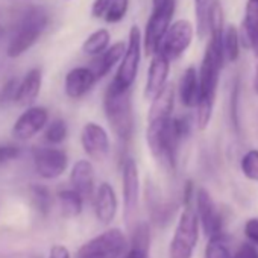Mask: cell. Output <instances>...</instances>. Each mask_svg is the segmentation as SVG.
Wrapping results in <instances>:
<instances>
[{
    "label": "cell",
    "mask_w": 258,
    "mask_h": 258,
    "mask_svg": "<svg viewBox=\"0 0 258 258\" xmlns=\"http://www.w3.org/2000/svg\"><path fill=\"white\" fill-rule=\"evenodd\" d=\"M191 133V121L187 115L172 117L164 121L148 123L146 142L155 161L169 173L178 167L181 143Z\"/></svg>",
    "instance_id": "obj_1"
},
{
    "label": "cell",
    "mask_w": 258,
    "mask_h": 258,
    "mask_svg": "<svg viewBox=\"0 0 258 258\" xmlns=\"http://www.w3.org/2000/svg\"><path fill=\"white\" fill-rule=\"evenodd\" d=\"M223 62L225 56L222 50V38L210 37L199 69L201 99L196 106V126L201 131H205L213 117Z\"/></svg>",
    "instance_id": "obj_2"
},
{
    "label": "cell",
    "mask_w": 258,
    "mask_h": 258,
    "mask_svg": "<svg viewBox=\"0 0 258 258\" xmlns=\"http://www.w3.org/2000/svg\"><path fill=\"white\" fill-rule=\"evenodd\" d=\"M103 112L109 127L120 142L126 143L133 139L136 118L131 91H117L108 85L103 96Z\"/></svg>",
    "instance_id": "obj_3"
},
{
    "label": "cell",
    "mask_w": 258,
    "mask_h": 258,
    "mask_svg": "<svg viewBox=\"0 0 258 258\" xmlns=\"http://www.w3.org/2000/svg\"><path fill=\"white\" fill-rule=\"evenodd\" d=\"M49 25V16L46 10L40 7L29 8L22 20L19 22V26L8 44V56L10 58H19L23 53H26L43 35Z\"/></svg>",
    "instance_id": "obj_4"
},
{
    "label": "cell",
    "mask_w": 258,
    "mask_h": 258,
    "mask_svg": "<svg viewBox=\"0 0 258 258\" xmlns=\"http://www.w3.org/2000/svg\"><path fill=\"white\" fill-rule=\"evenodd\" d=\"M142 52H143V37L140 28L134 25L131 31H129L126 52L120 61L117 73L109 82L112 88H115L117 91H131V87L137 79V73L142 61Z\"/></svg>",
    "instance_id": "obj_5"
},
{
    "label": "cell",
    "mask_w": 258,
    "mask_h": 258,
    "mask_svg": "<svg viewBox=\"0 0 258 258\" xmlns=\"http://www.w3.org/2000/svg\"><path fill=\"white\" fill-rule=\"evenodd\" d=\"M199 226L196 211L184 208L169 244V258H193L199 240Z\"/></svg>",
    "instance_id": "obj_6"
},
{
    "label": "cell",
    "mask_w": 258,
    "mask_h": 258,
    "mask_svg": "<svg viewBox=\"0 0 258 258\" xmlns=\"http://www.w3.org/2000/svg\"><path fill=\"white\" fill-rule=\"evenodd\" d=\"M127 247V238L118 228H111L85 241L78 258H120Z\"/></svg>",
    "instance_id": "obj_7"
},
{
    "label": "cell",
    "mask_w": 258,
    "mask_h": 258,
    "mask_svg": "<svg viewBox=\"0 0 258 258\" xmlns=\"http://www.w3.org/2000/svg\"><path fill=\"white\" fill-rule=\"evenodd\" d=\"M176 0L170 2L167 7L161 10H152V14L148 20L145 37H143V50L146 55L154 56L161 46L164 35L167 34L169 28L172 26V19L175 16Z\"/></svg>",
    "instance_id": "obj_8"
},
{
    "label": "cell",
    "mask_w": 258,
    "mask_h": 258,
    "mask_svg": "<svg viewBox=\"0 0 258 258\" xmlns=\"http://www.w3.org/2000/svg\"><path fill=\"white\" fill-rule=\"evenodd\" d=\"M121 191H123V214L126 222L136 216L140 199V173L136 160L126 157L121 164Z\"/></svg>",
    "instance_id": "obj_9"
},
{
    "label": "cell",
    "mask_w": 258,
    "mask_h": 258,
    "mask_svg": "<svg viewBox=\"0 0 258 258\" xmlns=\"http://www.w3.org/2000/svg\"><path fill=\"white\" fill-rule=\"evenodd\" d=\"M195 204H196V216L199 219V225L205 232V235L210 238L220 234L223 228L222 214L207 188L199 187L196 190Z\"/></svg>",
    "instance_id": "obj_10"
},
{
    "label": "cell",
    "mask_w": 258,
    "mask_h": 258,
    "mask_svg": "<svg viewBox=\"0 0 258 258\" xmlns=\"http://www.w3.org/2000/svg\"><path fill=\"white\" fill-rule=\"evenodd\" d=\"M195 35L193 25L188 20H178L172 23L167 34L164 35L160 50L163 55H166L170 61L179 58L191 44Z\"/></svg>",
    "instance_id": "obj_11"
},
{
    "label": "cell",
    "mask_w": 258,
    "mask_h": 258,
    "mask_svg": "<svg viewBox=\"0 0 258 258\" xmlns=\"http://www.w3.org/2000/svg\"><path fill=\"white\" fill-rule=\"evenodd\" d=\"M35 172L44 179L59 178L69 167V155L58 148H37L34 151Z\"/></svg>",
    "instance_id": "obj_12"
},
{
    "label": "cell",
    "mask_w": 258,
    "mask_h": 258,
    "mask_svg": "<svg viewBox=\"0 0 258 258\" xmlns=\"http://www.w3.org/2000/svg\"><path fill=\"white\" fill-rule=\"evenodd\" d=\"M81 145L85 155L93 161H103L109 155V137L105 127L96 121H87L81 131Z\"/></svg>",
    "instance_id": "obj_13"
},
{
    "label": "cell",
    "mask_w": 258,
    "mask_h": 258,
    "mask_svg": "<svg viewBox=\"0 0 258 258\" xmlns=\"http://www.w3.org/2000/svg\"><path fill=\"white\" fill-rule=\"evenodd\" d=\"M49 121V112L43 106H31L28 108L14 123L13 136L19 140L28 142L34 139Z\"/></svg>",
    "instance_id": "obj_14"
},
{
    "label": "cell",
    "mask_w": 258,
    "mask_h": 258,
    "mask_svg": "<svg viewBox=\"0 0 258 258\" xmlns=\"http://www.w3.org/2000/svg\"><path fill=\"white\" fill-rule=\"evenodd\" d=\"M93 210L96 219L102 225H109L118 210V199L109 182H100L93 198Z\"/></svg>",
    "instance_id": "obj_15"
},
{
    "label": "cell",
    "mask_w": 258,
    "mask_h": 258,
    "mask_svg": "<svg viewBox=\"0 0 258 258\" xmlns=\"http://www.w3.org/2000/svg\"><path fill=\"white\" fill-rule=\"evenodd\" d=\"M169 72H170V59L163 55L161 52H157L152 59L148 70V79L145 85V99L152 100L169 82Z\"/></svg>",
    "instance_id": "obj_16"
},
{
    "label": "cell",
    "mask_w": 258,
    "mask_h": 258,
    "mask_svg": "<svg viewBox=\"0 0 258 258\" xmlns=\"http://www.w3.org/2000/svg\"><path fill=\"white\" fill-rule=\"evenodd\" d=\"M96 82L97 78L90 67H75L64 79V91L70 99L78 100L88 94Z\"/></svg>",
    "instance_id": "obj_17"
},
{
    "label": "cell",
    "mask_w": 258,
    "mask_h": 258,
    "mask_svg": "<svg viewBox=\"0 0 258 258\" xmlns=\"http://www.w3.org/2000/svg\"><path fill=\"white\" fill-rule=\"evenodd\" d=\"M72 188L76 190L84 199H93L96 193L94 167L88 160H79L73 164L70 172Z\"/></svg>",
    "instance_id": "obj_18"
},
{
    "label": "cell",
    "mask_w": 258,
    "mask_h": 258,
    "mask_svg": "<svg viewBox=\"0 0 258 258\" xmlns=\"http://www.w3.org/2000/svg\"><path fill=\"white\" fill-rule=\"evenodd\" d=\"M175 97H176V88L173 84L169 82L151 100V108L148 112V123L164 121V120L172 118V112L175 108Z\"/></svg>",
    "instance_id": "obj_19"
},
{
    "label": "cell",
    "mask_w": 258,
    "mask_h": 258,
    "mask_svg": "<svg viewBox=\"0 0 258 258\" xmlns=\"http://www.w3.org/2000/svg\"><path fill=\"white\" fill-rule=\"evenodd\" d=\"M178 97L179 102L185 108H196L201 99V82H199V72L190 66L184 70L179 85H178Z\"/></svg>",
    "instance_id": "obj_20"
},
{
    "label": "cell",
    "mask_w": 258,
    "mask_h": 258,
    "mask_svg": "<svg viewBox=\"0 0 258 258\" xmlns=\"http://www.w3.org/2000/svg\"><path fill=\"white\" fill-rule=\"evenodd\" d=\"M41 82H43V72L41 69L35 67V69H31L25 78L22 79V82L19 84V88H17V94H16V99L14 102L22 105V106H29L32 105L38 94H40V90H41Z\"/></svg>",
    "instance_id": "obj_21"
},
{
    "label": "cell",
    "mask_w": 258,
    "mask_h": 258,
    "mask_svg": "<svg viewBox=\"0 0 258 258\" xmlns=\"http://www.w3.org/2000/svg\"><path fill=\"white\" fill-rule=\"evenodd\" d=\"M241 41L258 56V0H247L246 4Z\"/></svg>",
    "instance_id": "obj_22"
},
{
    "label": "cell",
    "mask_w": 258,
    "mask_h": 258,
    "mask_svg": "<svg viewBox=\"0 0 258 258\" xmlns=\"http://www.w3.org/2000/svg\"><path fill=\"white\" fill-rule=\"evenodd\" d=\"M124 52H126V44L123 41H117V43L111 44L102 55H99V56L94 58V61H93V64H91L90 69L94 72L97 81L102 79V78H105L112 70V67L117 62L121 61Z\"/></svg>",
    "instance_id": "obj_23"
},
{
    "label": "cell",
    "mask_w": 258,
    "mask_h": 258,
    "mask_svg": "<svg viewBox=\"0 0 258 258\" xmlns=\"http://www.w3.org/2000/svg\"><path fill=\"white\" fill-rule=\"evenodd\" d=\"M149 244H151V232L146 223H139L133 234L131 247L123 258H149Z\"/></svg>",
    "instance_id": "obj_24"
},
{
    "label": "cell",
    "mask_w": 258,
    "mask_h": 258,
    "mask_svg": "<svg viewBox=\"0 0 258 258\" xmlns=\"http://www.w3.org/2000/svg\"><path fill=\"white\" fill-rule=\"evenodd\" d=\"M84 198L73 188H64L58 193V202L61 213L66 219H75L82 214Z\"/></svg>",
    "instance_id": "obj_25"
},
{
    "label": "cell",
    "mask_w": 258,
    "mask_h": 258,
    "mask_svg": "<svg viewBox=\"0 0 258 258\" xmlns=\"http://www.w3.org/2000/svg\"><path fill=\"white\" fill-rule=\"evenodd\" d=\"M240 44H241V37H240L237 28L232 25L226 26L223 31V35H222V50H223L225 61L235 62L238 59Z\"/></svg>",
    "instance_id": "obj_26"
},
{
    "label": "cell",
    "mask_w": 258,
    "mask_h": 258,
    "mask_svg": "<svg viewBox=\"0 0 258 258\" xmlns=\"http://www.w3.org/2000/svg\"><path fill=\"white\" fill-rule=\"evenodd\" d=\"M111 35L106 29H97L82 44V52L90 56H99L109 47Z\"/></svg>",
    "instance_id": "obj_27"
},
{
    "label": "cell",
    "mask_w": 258,
    "mask_h": 258,
    "mask_svg": "<svg viewBox=\"0 0 258 258\" xmlns=\"http://www.w3.org/2000/svg\"><path fill=\"white\" fill-rule=\"evenodd\" d=\"M205 258H232L229 247V237L225 232H220L214 237H210L205 246Z\"/></svg>",
    "instance_id": "obj_28"
},
{
    "label": "cell",
    "mask_w": 258,
    "mask_h": 258,
    "mask_svg": "<svg viewBox=\"0 0 258 258\" xmlns=\"http://www.w3.org/2000/svg\"><path fill=\"white\" fill-rule=\"evenodd\" d=\"M29 191H31V202L34 205V208L41 216L46 217L52 208V195H50L49 188L41 184H34L29 188Z\"/></svg>",
    "instance_id": "obj_29"
},
{
    "label": "cell",
    "mask_w": 258,
    "mask_h": 258,
    "mask_svg": "<svg viewBox=\"0 0 258 258\" xmlns=\"http://www.w3.org/2000/svg\"><path fill=\"white\" fill-rule=\"evenodd\" d=\"M213 0H195V16H196V32L199 38L208 35V16Z\"/></svg>",
    "instance_id": "obj_30"
},
{
    "label": "cell",
    "mask_w": 258,
    "mask_h": 258,
    "mask_svg": "<svg viewBox=\"0 0 258 258\" xmlns=\"http://www.w3.org/2000/svg\"><path fill=\"white\" fill-rule=\"evenodd\" d=\"M69 137V126L62 118H56L52 123L47 124L44 131V139L50 145H61L67 140Z\"/></svg>",
    "instance_id": "obj_31"
},
{
    "label": "cell",
    "mask_w": 258,
    "mask_h": 258,
    "mask_svg": "<svg viewBox=\"0 0 258 258\" xmlns=\"http://www.w3.org/2000/svg\"><path fill=\"white\" fill-rule=\"evenodd\" d=\"M238 103H240V78L235 76L231 85V96H229V115H231V123L235 129V133L240 136L241 127H240V111H238Z\"/></svg>",
    "instance_id": "obj_32"
},
{
    "label": "cell",
    "mask_w": 258,
    "mask_h": 258,
    "mask_svg": "<svg viewBox=\"0 0 258 258\" xmlns=\"http://www.w3.org/2000/svg\"><path fill=\"white\" fill-rule=\"evenodd\" d=\"M240 170L246 179L258 182V149H250L241 157Z\"/></svg>",
    "instance_id": "obj_33"
},
{
    "label": "cell",
    "mask_w": 258,
    "mask_h": 258,
    "mask_svg": "<svg viewBox=\"0 0 258 258\" xmlns=\"http://www.w3.org/2000/svg\"><path fill=\"white\" fill-rule=\"evenodd\" d=\"M127 8H129V0H114L111 8L108 10V13L105 16V22L111 23V25L121 22L127 13Z\"/></svg>",
    "instance_id": "obj_34"
},
{
    "label": "cell",
    "mask_w": 258,
    "mask_h": 258,
    "mask_svg": "<svg viewBox=\"0 0 258 258\" xmlns=\"http://www.w3.org/2000/svg\"><path fill=\"white\" fill-rule=\"evenodd\" d=\"M17 88H19V82L17 79H10L2 91H0V103H5L8 100H14L16 99V94H17Z\"/></svg>",
    "instance_id": "obj_35"
},
{
    "label": "cell",
    "mask_w": 258,
    "mask_h": 258,
    "mask_svg": "<svg viewBox=\"0 0 258 258\" xmlns=\"http://www.w3.org/2000/svg\"><path fill=\"white\" fill-rule=\"evenodd\" d=\"M112 2L114 0H94V4L91 7V16L94 19H105Z\"/></svg>",
    "instance_id": "obj_36"
},
{
    "label": "cell",
    "mask_w": 258,
    "mask_h": 258,
    "mask_svg": "<svg viewBox=\"0 0 258 258\" xmlns=\"http://www.w3.org/2000/svg\"><path fill=\"white\" fill-rule=\"evenodd\" d=\"M232 258H258V250L252 243H243L234 252Z\"/></svg>",
    "instance_id": "obj_37"
},
{
    "label": "cell",
    "mask_w": 258,
    "mask_h": 258,
    "mask_svg": "<svg viewBox=\"0 0 258 258\" xmlns=\"http://www.w3.org/2000/svg\"><path fill=\"white\" fill-rule=\"evenodd\" d=\"M20 155V149L17 146H0V166L16 160Z\"/></svg>",
    "instance_id": "obj_38"
},
{
    "label": "cell",
    "mask_w": 258,
    "mask_h": 258,
    "mask_svg": "<svg viewBox=\"0 0 258 258\" xmlns=\"http://www.w3.org/2000/svg\"><path fill=\"white\" fill-rule=\"evenodd\" d=\"M244 234L252 244H258V219L252 217L244 223Z\"/></svg>",
    "instance_id": "obj_39"
},
{
    "label": "cell",
    "mask_w": 258,
    "mask_h": 258,
    "mask_svg": "<svg viewBox=\"0 0 258 258\" xmlns=\"http://www.w3.org/2000/svg\"><path fill=\"white\" fill-rule=\"evenodd\" d=\"M47 258H72L69 249L64 244H53L49 250Z\"/></svg>",
    "instance_id": "obj_40"
},
{
    "label": "cell",
    "mask_w": 258,
    "mask_h": 258,
    "mask_svg": "<svg viewBox=\"0 0 258 258\" xmlns=\"http://www.w3.org/2000/svg\"><path fill=\"white\" fill-rule=\"evenodd\" d=\"M173 0H152V8L154 10H161L164 7H167Z\"/></svg>",
    "instance_id": "obj_41"
},
{
    "label": "cell",
    "mask_w": 258,
    "mask_h": 258,
    "mask_svg": "<svg viewBox=\"0 0 258 258\" xmlns=\"http://www.w3.org/2000/svg\"><path fill=\"white\" fill-rule=\"evenodd\" d=\"M253 91L258 94V64L255 67V75H253Z\"/></svg>",
    "instance_id": "obj_42"
},
{
    "label": "cell",
    "mask_w": 258,
    "mask_h": 258,
    "mask_svg": "<svg viewBox=\"0 0 258 258\" xmlns=\"http://www.w3.org/2000/svg\"><path fill=\"white\" fill-rule=\"evenodd\" d=\"M0 35H2V31H0Z\"/></svg>",
    "instance_id": "obj_43"
}]
</instances>
